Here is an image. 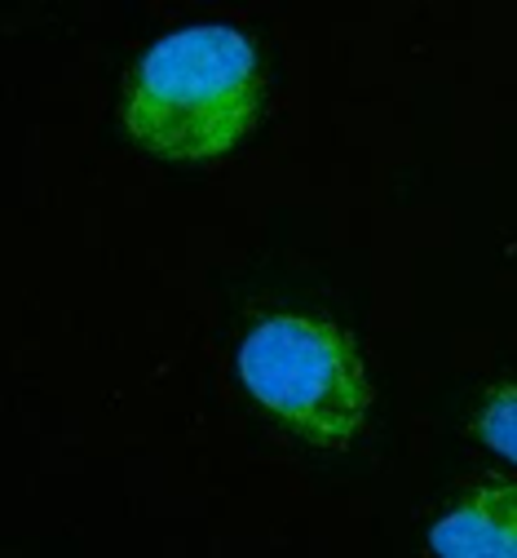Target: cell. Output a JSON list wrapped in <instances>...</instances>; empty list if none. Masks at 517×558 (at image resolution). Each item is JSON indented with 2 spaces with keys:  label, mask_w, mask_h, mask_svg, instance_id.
I'll return each instance as SVG.
<instances>
[{
  "label": "cell",
  "mask_w": 517,
  "mask_h": 558,
  "mask_svg": "<svg viewBox=\"0 0 517 558\" xmlns=\"http://www.w3.org/2000/svg\"><path fill=\"white\" fill-rule=\"evenodd\" d=\"M433 558H517V478L487 474L429 527Z\"/></svg>",
  "instance_id": "obj_3"
},
{
  "label": "cell",
  "mask_w": 517,
  "mask_h": 558,
  "mask_svg": "<svg viewBox=\"0 0 517 558\" xmlns=\"http://www.w3.org/2000/svg\"><path fill=\"white\" fill-rule=\"evenodd\" d=\"M473 435L491 452H500L504 461L517 465V381H504L482 399V408L473 416Z\"/></svg>",
  "instance_id": "obj_4"
},
{
  "label": "cell",
  "mask_w": 517,
  "mask_h": 558,
  "mask_svg": "<svg viewBox=\"0 0 517 558\" xmlns=\"http://www.w3.org/2000/svg\"><path fill=\"white\" fill-rule=\"evenodd\" d=\"M257 45L221 23L160 36L124 85V129L160 160L204 165L235 151L261 116Z\"/></svg>",
  "instance_id": "obj_1"
},
{
  "label": "cell",
  "mask_w": 517,
  "mask_h": 558,
  "mask_svg": "<svg viewBox=\"0 0 517 558\" xmlns=\"http://www.w3.org/2000/svg\"><path fill=\"white\" fill-rule=\"evenodd\" d=\"M244 390L319 448H349L372 412V377L345 328L315 315H270L235 351Z\"/></svg>",
  "instance_id": "obj_2"
}]
</instances>
